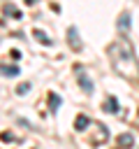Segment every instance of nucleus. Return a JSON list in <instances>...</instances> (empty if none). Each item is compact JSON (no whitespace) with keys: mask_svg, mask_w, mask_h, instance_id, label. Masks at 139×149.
<instances>
[{"mask_svg":"<svg viewBox=\"0 0 139 149\" xmlns=\"http://www.w3.org/2000/svg\"><path fill=\"white\" fill-rule=\"evenodd\" d=\"M107 54H109V61H111V65L118 74H125V77H137L139 74V63L134 58V49L127 42V37H120V40L111 42Z\"/></svg>","mask_w":139,"mask_h":149,"instance_id":"1","label":"nucleus"},{"mask_svg":"<svg viewBox=\"0 0 139 149\" xmlns=\"http://www.w3.org/2000/svg\"><path fill=\"white\" fill-rule=\"evenodd\" d=\"M76 72H79V74H76V79H79V86H81L86 93H93V81H90V77H88V74H86L81 68H76Z\"/></svg>","mask_w":139,"mask_h":149,"instance_id":"2","label":"nucleus"},{"mask_svg":"<svg viewBox=\"0 0 139 149\" xmlns=\"http://www.w3.org/2000/svg\"><path fill=\"white\" fill-rule=\"evenodd\" d=\"M67 40H70V44H72V49H76V51H79V49L83 47V44H81V40H79V30H76L74 26H72V28L67 30Z\"/></svg>","mask_w":139,"mask_h":149,"instance_id":"3","label":"nucleus"},{"mask_svg":"<svg viewBox=\"0 0 139 149\" xmlns=\"http://www.w3.org/2000/svg\"><path fill=\"white\" fill-rule=\"evenodd\" d=\"M102 109H104V112H109V114H116V112H118V100H116L114 95H109V98L104 100Z\"/></svg>","mask_w":139,"mask_h":149,"instance_id":"4","label":"nucleus"},{"mask_svg":"<svg viewBox=\"0 0 139 149\" xmlns=\"http://www.w3.org/2000/svg\"><path fill=\"white\" fill-rule=\"evenodd\" d=\"M88 126H90V119H88L86 114H79V116L74 119V128H76V130H86Z\"/></svg>","mask_w":139,"mask_h":149,"instance_id":"5","label":"nucleus"},{"mask_svg":"<svg viewBox=\"0 0 139 149\" xmlns=\"http://www.w3.org/2000/svg\"><path fill=\"white\" fill-rule=\"evenodd\" d=\"M21 70H19V65H2L0 63V74H5V77H16Z\"/></svg>","mask_w":139,"mask_h":149,"instance_id":"6","label":"nucleus"},{"mask_svg":"<svg viewBox=\"0 0 139 149\" xmlns=\"http://www.w3.org/2000/svg\"><path fill=\"white\" fill-rule=\"evenodd\" d=\"M120 147H134V137L130 135V133H123V135H118V140H116Z\"/></svg>","mask_w":139,"mask_h":149,"instance_id":"7","label":"nucleus"},{"mask_svg":"<svg viewBox=\"0 0 139 149\" xmlns=\"http://www.w3.org/2000/svg\"><path fill=\"white\" fill-rule=\"evenodd\" d=\"M2 12H5L7 16H12V19H21V12H19V9H16L12 2H7V5L2 7Z\"/></svg>","mask_w":139,"mask_h":149,"instance_id":"8","label":"nucleus"},{"mask_svg":"<svg viewBox=\"0 0 139 149\" xmlns=\"http://www.w3.org/2000/svg\"><path fill=\"white\" fill-rule=\"evenodd\" d=\"M32 35H35V40H37V42H42V44H46V47H51V44H53V42H51V37H46V33H44V30H35Z\"/></svg>","mask_w":139,"mask_h":149,"instance_id":"9","label":"nucleus"},{"mask_svg":"<svg viewBox=\"0 0 139 149\" xmlns=\"http://www.w3.org/2000/svg\"><path fill=\"white\" fill-rule=\"evenodd\" d=\"M58 107H60V95L58 93H49V109L56 112Z\"/></svg>","mask_w":139,"mask_h":149,"instance_id":"10","label":"nucleus"},{"mask_svg":"<svg viewBox=\"0 0 139 149\" xmlns=\"http://www.w3.org/2000/svg\"><path fill=\"white\" fill-rule=\"evenodd\" d=\"M118 28H120V30H127V28H130V14H127V12H123V14L118 16Z\"/></svg>","mask_w":139,"mask_h":149,"instance_id":"11","label":"nucleus"},{"mask_svg":"<svg viewBox=\"0 0 139 149\" xmlns=\"http://www.w3.org/2000/svg\"><path fill=\"white\" fill-rule=\"evenodd\" d=\"M0 137H2L5 142H19V137H16V135H12V133H2Z\"/></svg>","mask_w":139,"mask_h":149,"instance_id":"12","label":"nucleus"},{"mask_svg":"<svg viewBox=\"0 0 139 149\" xmlns=\"http://www.w3.org/2000/svg\"><path fill=\"white\" fill-rule=\"evenodd\" d=\"M28 91H30V84H21V86L16 88V93H19V95H25Z\"/></svg>","mask_w":139,"mask_h":149,"instance_id":"13","label":"nucleus"},{"mask_svg":"<svg viewBox=\"0 0 139 149\" xmlns=\"http://www.w3.org/2000/svg\"><path fill=\"white\" fill-rule=\"evenodd\" d=\"M9 54H12V58H14V61H19V58H21V51H16V49H14V51H9Z\"/></svg>","mask_w":139,"mask_h":149,"instance_id":"14","label":"nucleus"},{"mask_svg":"<svg viewBox=\"0 0 139 149\" xmlns=\"http://www.w3.org/2000/svg\"><path fill=\"white\" fill-rule=\"evenodd\" d=\"M35 2H37V0H25V5H35Z\"/></svg>","mask_w":139,"mask_h":149,"instance_id":"15","label":"nucleus"}]
</instances>
